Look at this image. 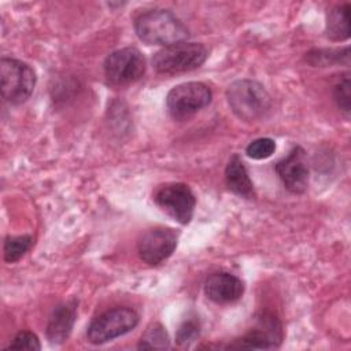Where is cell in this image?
Masks as SVG:
<instances>
[{"label": "cell", "instance_id": "1", "mask_svg": "<svg viewBox=\"0 0 351 351\" xmlns=\"http://www.w3.org/2000/svg\"><path fill=\"white\" fill-rule=\"evenodd\" d=\"M137 37L147 45H163L184 43L189 37L188 27L171 11L152 8L138 14L133 22Z\"/></svg>", "mask_w": 351, "mask_h": 351}, {"label": "cell", "instance_id": "2", "mask_svg": "<svg viewBox=\"0 0 351 351\" xmlns=\"http://www.w3.org/2000/svg\"><path fill=\"white\" fill-rule=\"evenodd\" d=\"M226 99L233 114L245 122L261 119L271 107V96L254 80H237L226 89Z\"/></svg>", "mask_w": 351, "mask_h": 351}, {"label": "cell", "instance_id": "3", "mask_svg": "<svg viewBox=\"0 0 351 351\" xmlns=\"http://www.w3.org/2000/svg\"><path fill=\"white\" fill-rule=\"evenodd\" d=\"M208 56V49L200 43H178L163 47L152 56V67L158 74L171 75L200 67Z\"/></svg>", "mask_w": 351, "mask_h": 351}, {"label": "cell", "instance_id": "4", "mask_svg": "<svg viewBox=\"0 0 351 351\" xmlns=\"http://www.w3.org/2000/svg\"><path fill=\"white\" fill-rule=\"evenodd\" d=\"M36 80V73L27 63L12 58L0 60L1 96L7 103H25L34 90Z\"/></svg>", "mask_w": 351, "mask_h": 351}, {"label": "cell", "instance_id": "5", "mask_svg": "<svg viewBox=\"0 0 351 351\" xmlns=\"http://www.w3.org/2000/svg\"><path fill=\"white\" fill-rule=\"evenodd\" d=\"M211 89L197 81L182 82L170 89L166 96V107L176 121H185L211 103Z\"/></svg>", "mask_w": 351, "mask_h": 351}, {"label": "cell", "instance_id": "6", "mask_svg": "<svg viewBox=\"0 0 351 351\" xmlns=\"http://www.w3.org/2000/svg\"><path fill=\"white\" fill-rule=\"evenodd\" d=\"M138 324V314L130 307H114L92 319L86 329V339L92 344H104L133 330Z\"/></svg>", "mask_w": 351, "mask_h": 351}, {"label": "cell", "instance_id": "7", "mask_svg": "<svg viewBox=\"0 0 351 351\" xmlns=\"http://www.w3.org/2000/svg\"><path fill=\"white\" fill-rule=\"evenodd\" d=\"M145 59L134 47L112 51L104 60V75L108 84L125 86L138 81L145 73Z\"/></svg>", "mask_w": 351, "mask_h": 351}, {"label": "cell", "instance_id": "8", "mask_svg": "<svg viewBox=\"0 0 351 351\" xmlns=\"http://www.w3.org/2000/svg\"><path fill=\"white\" fill-rule=\"evenodd\" d=\"M152 199L155 204L181 225L191 222L196 206L192 189L184 182H169L159 185Z\"/></svg>", "mask_w": 351, "mask_h": 351}, {"label": "cell", "instance_id": "9", "mask_svg": "<svg viewBox=\"0 0 351 351\" xmlns=\"http://www.w3.org/2000/svg\"><path fill=\"white\" fill-rule=\"evenodd\" d=\"M178 243V232L171 228H152L137 240V254L143 262L156 266L166 261Z\"/></svg>", "mask_w": 351, "mask_h": 351}, {"label": "cell", "instance_id": "10", "mask_svg": "<svg viewBox=\"0 0 351 351\" xmlns=\"http://www.w3.org/2000/svg\"><path fill=\"white\" fill-rule=\"evenodd\" d=\"M276 173L291 193H304L310 178L306 151L302 147H295L288 156L276 165Z\"/></svg>", "mask_w": 351, "mask_h": 351}, {"label": "cell", "instance_id": "11", "mask_svg": "<svg viewBox=\"0 0 351 351\" xmlns=\"http://www.w3.org/2000/svg\"><path fill=\"white\" fill-rule=\"evenodd\" d=\"M282 341V328L280 321L270 315L263 314L258 318L256 325L244 336L234 340L229 347L232 348H277Z\"/></svg>", "mask_w": 351, "mask_h": 351}, {"label": "cell", "instance_id": "12", "mask_svg": "<svg viewBox=\"0 0 351 351\" xmlns=\"http://www.w3.org/2000/svg\"><path fill=\"white\" fill-rule=\"evenodd\" d=\"M206 296L217 304H229L241 299L244 293V282L234 274L217 271L204 281Z\"/></svg>", "mask_w": 351, "mask_h": 351}, {"label": "cell", "instance_id": "13", "mask_svg": "<svg viewBox=\"0 0 351 351\" xmlns=\"http://www.w3.org/2000/svg\"><path fill=\"white\" fill-rule=\"evenodd\" d=\"M77 319V302L69 300L58 304L47 324L45 335L51 344H63L71 335Z\"/></svg>", "mask_w": 351, "mask_h": 351}, {"label": "cell", "instance_id": "14", "mask_svg": "<svg viewBox=\"0 0 351 351\" xmlns=\"http://www.w3.org/2000/svg\"><path fill=\"white\" fill-rule=\"evenodd\" d=\"M225 182L228 189L234 195L244 199L255 197L254 184L250 178V174L247 171L244 162L237 154L232 155V158L229 159L225 167Z\"/></svg>", "mask_w": 351, "mask_h": 351}, {"label": "cell", "instance_id": "15", "mask_svg": "<svg viewBox=\"0 0 351 351\" xmlns=\"http://www.w3.org/2000/svg\"><path fill=\"white\" fill-rule=\"evenodd\" d=\"M350 4H341L332 7L326 14V37L332 41H344L350 37V22H348Z\"/></svg>", "mask_w": 351, "mask_h": 351}, {"label": "cell", "instance_id": "16", "mask_svg": "<svg viewBox=\"0 0 351 351\" xmlns=\"http://www.w3.org/2000/svg\"><path fill=\"white\" fill-rule=\"evenodd\" d=\"M306 62L314 67H328L333 64H350V48L311 49L304 56Z\"/></svg>", "mask_w": 351, "mask_h": 351}, {"label": "cell", "instance_id": "17", "mask_svg": "<svg viewBox=\"0 0 351 351\" xmlns=\"http://www.w3.org/2000/svg\"><path fill=\"white\" fill-rule=\"evenodd\" d=\"M140 350H163L170 348V339L160 324H151L143 333L137 346Z\"/></svg>", "mask_w": 351, "mask_h": 351}, {"label": "cell", "instance_id": "18", "mask_svg": "<svg viewBox=\"0 0 351 351\" xmlns=\"http://www.w3.org/2000/svg\"><path fill=\"white\" fill-rule=\"evenodd\" d=\"M33 244V237L29 234L23 236H8L4 240V261L8 263L18 262Z\"/></svg>", "mask_w": 351, "mask_h": 351}, {"label": "cell", "instance_id": "19", "mask_svg": "<svg viewBox=\"0 0 351 351\" xmlns=\"http://www.w3.org/2000/svg\"><path fill=\"white\" fill-rule=\"evenodd\" d=\"M350 74H344L335 85L332 89V95L333 99L337 104V107L340 108V111L348 117L350 115V108H351V95H350Z\"/></svg>", "mask_w": 351, "mask_h": 351}, {"label": "cell", "instance_id": "20", "mask_svg": "<svg viewBox=\"0 0 351 351\" xmlns=\"http://www.w3.org/2000/svg\"><path fill=\"white\" fill-rule=\"evenodd\" d=\"M274 151H276V141L270 137L256 138L251 141L245 148V154L251 159H256V160L270 158L274 154Z\"/></svg>", "mask_w": 351, "mask_h": 351}, {"label": "cell", "instance_id": "21", "mask_svg": "<svg viewBox=\"0 0 351 351\" xmlns=\"http://www.w3.org/2000/svg\"><path fill=\"white\" fill-rule=\"evenodd\" d=\"M199 335H200L199 322L193 318H188L178 326L176 333V343L180 347H189L192 343L197 340Z\"/></svg>", "mask_w": 351, "mask_h": 351}, {"label": "cell", "instance_id": "22", "mask_svg": "<svg viewBox=\"0 0 351 351\" xmlns=\"http://www.w3.org/2000/svg\"><path fill=\"white\" fill-rule=\"evenodd\" d=\"M7 348H14V350H30V351H38L41 350V344L38 337L29 330L19 332L14 340L10 343Z\"/></svg>", "mask_w": 351, "mask_h": 351}]
</instances>
